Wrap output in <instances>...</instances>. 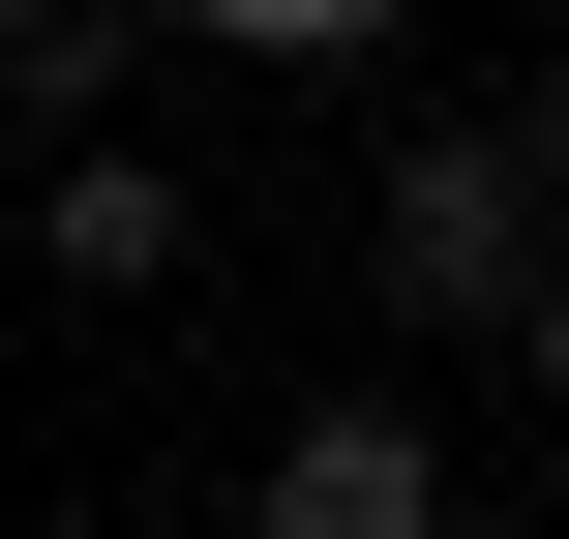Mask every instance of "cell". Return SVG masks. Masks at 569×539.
Returning a JSON list of instances; mask_svg holds the SVG:
<instances>
[{"label": "cell", "mask_w": 569, "mask_h": 539, "mask_svg": "<svg viewBox=\"0 0 569 539\" xmlns=\"http://www.w3.org/2000/svg\"><path fill=\"white\" fill-rule=\"evenodd\" d=\"M240 539H450L420 390H300V420H270V480H240Z\"/></svg>", "instance_id": "cell-2"}, {"label": "cell", "mask_w": 569, "mask_h": 539, "mask_svg": "<svg viewBox=\"0 0 569 539\" xmlns=\"http://www.w3.org/2000/svg\"><path fill=\"white\" fill-rule=\"evenodd\" d=\"M90 60H120V0H0V90H60V120H90Z\"/></svg>", "instance_id": "cell-5"}, {"label": "cell", "mask_w": 569, "mask_h": 539, "mask_svg": "<svg viewBox=\"0 0 569 539\" xmlns=\"http://www.w3.org/2000/svg\"><path fill=\"white\" fill-rule=\"evenodd\" d=\"M510 360H540V390H569V270H540V330H510Z\"/></svg>", "instance_id": "cell-7"}, {"label": "cell", "mask_w": 569, "mask_h": 539, "mask_svg": "<svg viewBox=\"0 0 569 539\" xmlns=\"http://www.w3.org/2000/svg\"><path fill=\"white\" fill-rule=\"evenodd\" d=\"M180 30H210V60H300V90H360V60L420 30V0H180Z\"/></svg>", "instance_id": "cell-4"}, {"label": "cell", "mask_w": 569, "mask_h": 539, "mask_svg": "<svg viewBox=\"0 0 569 539\" xmlns=\"http://www.w3.org/2000/svg\"><path fill=\"white\" fill-rule=\"evenodd\" d=\"M180 240H210V210H180V150L60 120V180H30V270H60V300H180Z\"/></svg>", "instance_id": "cell-3"}, {"label": "cell", "mask_w": 569, "mask_h": 539, "mask_svg": "<svg viewBox=\"0 0 569 539\" xmlns=\"http://www.w3.org/2000/svg\"><path fill=\"white\" fill-rule=\"evenodd\" d=\"M510 150H540V210H569V60H540V90H510Z\"/></svg>", "instance_id": "cell-6"}, {"label": "cell", "mask_w": 569, "mask_h": 539, "mask_svg": "<svg viewBox=\"0 0 569 539\" xmlns=\"http://www.w3.org/2000/svg\"><path fill=\"white\" fill-rule=\"evenodd\" d=\"M540 30H569V0H540Z\"/></svg>", "instance_id": "cell-8"}, {"label": "cell", "mask_w": 569, "mask_h": 539, "mask_svg": "<svg viewBox=\"0 0 569 539\" xmlns=\"http://www.w3.org/2000/svg\"><path fill=\"white\" fill-rule=\"evenodd\" d=\"M360 270H390V330H540V270H569V210H540V150H510V90L390 150V210H360Z\"/></svg>", "instance_id": "cell-1"}]
</instances>
